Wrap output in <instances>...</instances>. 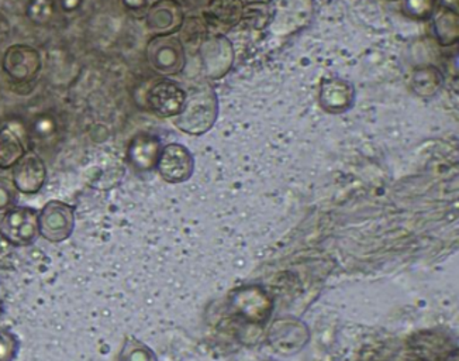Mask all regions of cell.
Masks as SVG:
<instances>
[{"label":"cell","mask_w":459,"mask_h":361,"mask_svg":"<svg viewBox=\"0 0 459 361\" xmlns=\"http://www.w3.org/2000/svg\"><path fill=\"white\" fill-rule=\"evenodd\" d=\"M148 63L162 75H177L186 64L184 44L175 36H155L147 46Z\"/></svg>","instance_id":"cell-4"},{"label":"cell","mask_w":459,"mask_h":361,"mask_svg":"<svg viewBox=\"0 0 459 361\" xmlns=\"http://www.w3.org/2000/svg\"><path fill=\"white\" fill-rule=\"evenodd\" d=\"M0 234L16 247L33 244L39 237V212L30 207H13L4 212Z\"/></svg>","instance_id":"cell-3"},{"label":"cell","mask_w":459,"mask_h":361,"mask_svg":"<svg viewBox=\"0 0 459 361\" xmlns=\"http://www.w3.org/2000/svg\"><path fill=\"white\" fill-rule=\"evenodd\" d=\"M24 145L19 136L9 128L0 130V170H9L23 157Z\"/></svg>","instance_id":"cell-16"},{"label":"cell","mask_w":459,"mask_h":361,"mask_svg":"<svg viewBox=\"0 0 459 361\" xmlns=\"http://www.w3.org/2000/svg\"><path fill=\"white\" fill-rule=\"evenodd\" d=\"M444 79L440 69L433 66L414 69L411 88L421 98H431L440 91Z\"/></svg>","instance_id":"cell-14"},{"label":"cell","mask_w":459,"mask_h":361,"mask_svg":"<svg viewBox=\"0 0 459 361\" xmlns=\"http://www.w3.org/2000/svg\"><path fill=\"white\" fill-rule=\"evenodd\" d=\"M391 2H399V0H391Z\"/></svg>","instance_id":"cell-23"},{"label":"cell","mask_w":459,"mask_h":361,"mask_svg":"<svg viewBox=\"0 0 459 361\" xmlns=\"http://www.w3.org/2000/svg\"><path fill=\"white\" fill-rule=\"evenodd\" d=\"M16 187L13 180L6 177H0V212H6L10 207H13L17 200Z\"/></svg>","instance_id":"cell-20"},{"label":"cell","mask_w":459,"mask_h":361,"mask_svg":"<svg viewBox=\"0 0 459 361\" xmlns=\"http://www.w3.org/2000/svg\"><path fill=\"white\" fill-rule=\"evenodd\" d=\"M243 0H211L207 6V13L221 26H238L243 20Z\"/></svg>","instance_id":"cell-13"},{"label":"cell","mask_w":459,"mask_h":361,"mask_svg":"<svg viewBox=\"0 0 459 361\" xmlns=\"http://www.w3.org/2000/svg\"><path fill=\"white\" fill-rule=\"evenodd\" d=\"M186 95L179 84L162 79L148 89L147 105L160 118L174 119L181 113Z\"/></svg>","instance_id":"cell-7"},{"label":"cell","mask_w":459,"mask_h":361,"mask_svg":"<svg viewBox=\"0 0 459 361\" xmlns=\"http://www.w3.org/2000/svg\"><path fill=\"white\" fill-rule=\"evenodd\" d=\"M161 148V143L154 136L140 135L130 143L128 158L138 170H152L157 165Z\"/></svg>","instance_id":"cell-12"},{"label":"cell","mask_w":459,"mask_h":361,"mask_svg":"<svg viewBox=\"0 0 459 361\" xmlns=\"http://www.w3.org/2000/svg\"><path fill=\"white\" fill-rule=\"evenodd\" d=\"M202 63L209 78L219 79L229 73L234 63V49L227 37H211L201 47Z\"/></svg>","instance_id":"cell-10"},{"label":"cell","mask_w":459,"mask_h":361,"mask_svg":"<svg viewBox=\"0 0 459 361\" xmlns=\"http://www.w3.org/2000/svg\"><path fill=\"white\" fill-rule=\"evenodd\" d=\"M155 168L162 180L169 184H182L194 175L195 158L189 148L171 143L161 148Z\"/></svg>","instance_id":"cell-5"},{"label":"cell","mask_w":459,"mask_h":361,"mask_svg":"<svg viewBox=\"0 0 459 361\" xmlns=\"http://www.w3.org/2000/svg\"><path fill=\"white\" fill-rule=\"evenodd\" d=\"M219 116V98L211 85L199 86L186 95L181 113L174 118V125L181 132L202 136L209 132Z\"/></svg>","instance_id":"cell-1"},{"label":"cell","mask_w":459,"mask_h":361,"mask_svg":"<svg viewBox=\"0 0 459 361\" xmlns=\"http://www.w3.org/2000/svg\"><path fill=\"white\" fill-rule=\"evenodd\" d=\"M4 71L16 83H30L39 75L41 57L34 47L14 44L4 51Z\"/></svg>","instance_id":"cell-6"},{"label":"cell","mask_w":459,"mask_h":361,"mask_svg":"<svg viewBox=\"0 0 459 361\" xmlns=\"http://www.w3.org/2000/svg\"><path fill=\"white\" fill-rule=\"evenodd\" d=\"M434 31L443 46H453L458 40V17L455 10L448 6L434 12Z\"/></svg>","instance_id":"cell-15"},{"label":"cell","mask_w":459,"mask_h":361,"mask_svg":"<svg viewBox=\"0 0 459 361\" xmlns=\"http://www.w3.org/2000/svg\"><path fill=\"white\" fill-rule=\"evenodd\" d=\"M14 187L17 192L24 195H34L43 189L47 182V167L43 158L37 153H24L23 157L13 167Z\"/></svg>","instance_id":"cell-8"},{"label":"cell","mask_w":459,"mask_h":361,"mask_svg":"<svg viewBox=\"0 0 459 361\" xmlns=\"http://www.w3.org/2000/svg\"><path fill=\"white\" fill-rule=\"evenodd\" d=\"M404 7L416 19H429L436 12V0H404Z\"/></svg>","instance_id":"cell-19"},{"label":"cell","mask_w":459,"mask_h":361,"mask_svg":"<svg viewBox=\"0 0 459 361\" xmlns=\"http://www.w3.org/2000/svg\"><path fill=\"white\" fill-rule=\"evenodd\" d=\"M75 229V207L63 200H49L39 212V236L51 243H63Z\"/></svg>","instance_id":"cell-2"},{"label":"cell","mask_w":459,"mask_h":361,"mask_svg":"<svg viewBox=\"0 0 459 361\" xmlns=\"http://www.w3.org/2000/svg\"><path fill=\"white\" fill-rule=\"evenodd\" d=\"M0 311H2V308H0Z\"/></svg>","instance_id":"cell-24"},{"label":"cell","mask_w":459,"mask_h":361,"mask_svg":"<svg viewBox=\"0 0 459 361\" xmlns=\"http://www.w3.org/2000/svg\"><path fill=\"white\" fill-rule=\"evenodd\" d=\"M355 101L354 86L344 79H327L320 89V105L330 113H342L351 108Z\"/></svg>","instance_id":"cell-11"},{"label":"cell","mask_w":459,"mask_h":361,"mask_svg":"<svg viewBox=\"0 0 459 361\" xmlns=\"http://www.w3.org/2000/svg\"><path fill=\"white\" fill-rule=\"evenodd\" d=\"M7 33H9V24H7V20L4 19V14L0 13V40L6 37Z\"/></svg>","instance_id":"cell-22"},{"label":"cell","mask_w":459,"mask_h":361,"mask_svg":"<svg viewBox=\"0 0 459 361\" xmlns=\"http://www.w3.org/2000/svg\"><path fill=\"white\" fill-rule=\"evenodd\" d=\"M184 22V9L177 0H158L145 16V27L155 36H174Z\"/></svg>","instance_id":"cell-9"},{"label":"cell","mask_w":459,"mask_h":361,"mask_svg":"<svg viewBox=\"0 0 459 361\" xmlns=\"http://www.w3.org/2000/svg\"><path fill=\"white\" fill-rule=\"evenodd\" d=\"M269 17H271V12H269L268 4L256 2V4H249L244 6L241 23L246 24L249 29L263 30L268 24Z\"/></svg>","instance_id":"cell-17"},{"label":"cell","mask_w":459,"mask_h":361,"mask_svg":"<svg viewBox=\"0 0 459 361\" xmlns=\"http://www.w3.org/2000/svg\"><path fill=\"white\" fill-rule=\"evenodd\" d=\"M118 361H157L152 348L140 342L137 339H127L123 345Z\"/></svg>","instance_id":"cell-18"},{"label":"cell","mask_w":459,"mask_h":361,"mask_svg":"<svg viewBox=\"0 0 459 361\" xmlns=\"http://www.w3.org/2000/svg\"><path fill=\"white\" fill-rule=\"evenodd\" d=\"M16 352V338L9 330H0V361H13Z\"/></svg>","instance_id":"cell-21"}]
</instances>
